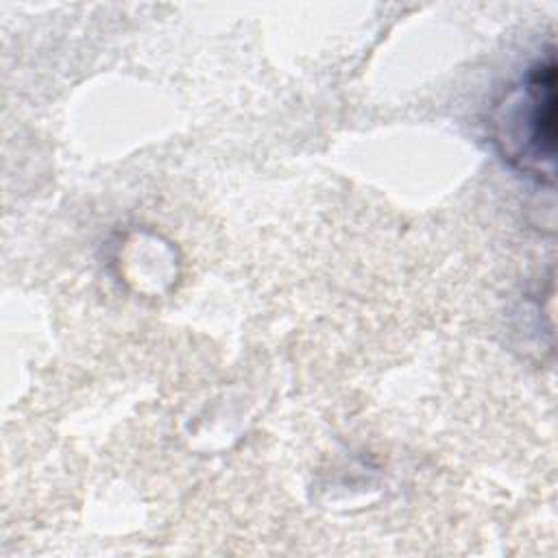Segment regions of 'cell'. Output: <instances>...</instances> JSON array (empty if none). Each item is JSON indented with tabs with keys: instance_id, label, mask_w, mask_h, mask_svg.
Masks as SVG:
<instances>
[{
	"instance_id": "cell-1",
	"label": "cell",
	"mask_w": 558,
	"mask_h": 558,
	"mask_svg": "<svg viewBox=\"0 0 558 558\" xmlns=\"http://www.w3.org/2000/svg\"><path fill=\"white\" fill-rule=\"evenodd\" d=\"M493 142L504 159L527 174L554 172L556 155V63L549 54L530 68L521 87H514L495 107Z\"/></svg>"
}]
</instances>
